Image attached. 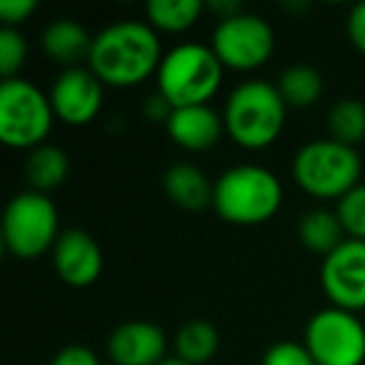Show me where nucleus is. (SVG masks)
Here are the masks:
<instances>
[{
	"label": "nucleus",
	"mask_w": 365,
	"mask_h": 365,
	"mask_svg": "<svg viewBox=\"0 0 365 365\" xmlns=\"http://www.w3.org/2000/svg\"><path fill=\"white\" fill-rule=\"evenodd\" d=\"M348 38H350V43H353L355 51H360L365 56V3H358V6L350 11Z\"/></svg>",
	"instance_id": "cd10ccee"
},
{
	"label": "nucleus",
	"mask_w": 365,
	"mask_h": 365,
	"mask_svg": "<svg viewBox=\"0 0 365 365\" xmlns=\"http://www.w3.org/2000/svg\"><path fill=\"white\" fill-rule=\"evenodd\" d=\"M335 215L343 225L345 238L365 240V182L355 185L335 203Z\"/></svg>",
	"instance_id": "5701e85b"
},
{
	"label": "nucleus",
	"mask_w": 365,
	"mask_h": 365,
	"mask_svg": "<svg viewBox=\"0 0 365 365\" xmlns=\"http://www.w3.org/2000/svg\"><path fill=\"white\" fill-rule=\"evenodd\" d=\"M68 175H71V160L63 148L46 143V145L31 150L26 160V178L31 182V190L48 195L51 190L61 188Z\"/></svg>",
	"instance_id": "a211bd4d"
},
{
	"label": "nucleus",
	"mask_w": 365,
	"mask_h": 365,
	"mask_svg": "<svg viewBox=\"0 0 365 365\" xmlns=\"http://www.w3.org/2000/svg\"><path fill=\"white\" fill-rule=\"evenodd\" d=\"M173 110H175V108H173L160 93H153V96L145 101V106H143V115H145L150 123H163V125L170 120Z\"/></svg>",
	"instance_id": "c85d7f7f"
},
{
	"label": "nucleus",
	"mask_w": 365,
	"mask_h": 365,
	"mask_svg": "<svg viewBox=\"0 0 365 365\" xmlns=\"http://www.w3.org/2000/svg\"><path fill=\"white\" fill-rule=\"evenodd\" d=\"M61 238L58 208L46 193L13 195L3 215V245L18 260H36L56 248Z\"/></svg>",
	"instance_id": "0eeeda50"
},
{
	"label": "nucleus",
	"mask_w": 365,
	"mask_h": 365,
	"mask_svg": "<svg viewBox=\"0 0 365 365\" xmlns=\"http://www.w3.org/2000/svg\"><path fill=\"white\" fill-rule=\"evenodd\" d=\"M53 113L51 96L26 78L0 83V140L13 150H36L51 135Z\"/></svg>",
	"instance_id": "423d86ee"
},
{
	"label": "nucleus",
	"mask_w": 365,
	"mask_h": 365,
	"mask_svg": "<svg viewBox=\"0 0 365 365\" xmlns=\"http://www.w3.org/2000/svg\"><path fill=\"white\" fill-rule=\"evenodd\" d=\"M283 205V185L278 175L263 165L240 163L220 173L213 188V210L230 225L268 223Z\"/></svg>",
	"instance_id": "f03ea898"
},
{
	"label": "nucleus",
	"mask_w": 365,
	"mask_h": 365,
	"mask_svg": "<svg viewBox=\"0 0 365 365\" xmlns=\"http://www.w3.org/2000/svg\"><path fill=\"white\" fill-rule=\"evenodd\" d=\"M158 31L140 21H118L93 36L88 68L108 88H135L163 63Z\"/></svg>",
	"instance_id": "f257e3e1"
},
{
	"label": "nucleus",
	"mask_w": 365,
	"mask_h": 365,
	"mask_svg": "<svg viewBox=\"0 0 365 365\" xmlns=\"http://www.w3.org/2000/svg\"><path fill=\"white\" fill-rule=\"evenodd\" d=\"M363 323H365V318H363Z\"/></svg>",
	"instance_id": "2f4dec72"
},
{
	"label": "nucleus",
	"mask_w": 365,
	"mask_h": 365,
	"mask_svg": "<svg viewBox=\"0 0 365 365\" xmlns=\"http://www.w3.org/2000/svg\"><path fill=\"white\" fill-rule=\"evenodd\" d=\"M298 238L308 250L318 255H330L340 243L345 240V230L340 225L335 210L315 208L300 218L298 223Z\"/></svg>",
	"instance_id": "6ab92c4d"
},
{
	"label": "nucleus",
	"mask_w": 365,
	"mask_h": 365,
	"mask_svg": "<svg viewBox=\"0 0 365 365\" xmlns=\"http://www.w3.org/2000/svg\"><path fill=\"white\" fill-rule=\"evenodd\" d=\"M275 86H278L285 106L298 108V110L313 108L323 96V76L313 66H303V63L285 68Z\"/></svg>",
	"instance_id": "aec40b11"
},
{
	"label": "nucleus",
	"mask_w": 365,
	"mask_h": 365,
	"mask_svg": "<svg viewBox=\"0 0 365 365\" xmlns=\"http://www.w3.org/2000/svg\"><path fill=\"white\" fill-rule=\"evenodd\" d=\"M290 173L295 185L310 198L338 203L345 193L360 185L363 160L355 148L343 145L333 138H323L298 148Z\"/></svg>",
	"instance_id": "39448f33"
},
{
	"label": "nucleus",
	"mask_w": 365,
	"mask_h": 365,
	"mask_svg": "<svg viewBox=\"0 0 365 365\" xmlns=\"http://www.w3.org/2000/svg\"><path fill=\"white\" fill-rule=\"evenodd\" d=\"M48 96H51L53 113L58 120L81 128L91 125L101 115L106 86L98 81V76L88 66H78L58 73Z\"/></svg>",
	"instance_id": "9b49d317"
},
{
	"label": "nucleus",
	"mask_w": 365,
	"mask_h": 365,
	"mask_svg": "<svg viewBox=\"0 0 365 365\" xmlns=\"http://www.w3.org/2000/svg\"><path fill=\"white\" fill-rule=\"evenodd\" d=\"M51 365H101V360L86 345H66L53 355Z\"/></svg>",
	"instance_id": "bb28decb"
},
{
	"label": "nucleus",
	"mask_w": 365,
	"mask_h": 365,
	"mask_svg": "<svg viewBox=\"0 0 365 365\" xmlns=\"http://www.w3.org/2000/svg\"><path fill=\"white\" fill-rule=\"evenodd\" d=\"M113 365H160L168 358V338L150 320H125L115 325L106 343Z\"/></svg>",
	"instance_id": "f8f14e48"
},
{
	"label": "nucleus",
	"mask_w": 365,
	"mask_h": 365,
	"mask_svg": "<svg viewBox=\"0 0 365 365\" xmlns=\"http://www.w3.org/2000/svg\"><path fill=\"white\" fill-rule=\"evenodd\" d=\"M53 253V268L71 288H91L103 273V250L91 233L68 228L61 233Z\"/></svg>",
	"instance_id": "ddd939ff"
},
{
	"label": "nucleus",
	"mask_w": 365,
	"mask_h": 365,
	"mask_svg": "<svg viewBox=\"0 0 365 365\" xmlns=\"http://www.w3.org/2000/svg\"><path fill=\"white\" fill-rule=\"evenodd\" d=\"M213 188L215 182L193 163H175L163 175V190L173 205L190 213L213 208Z\"/></svg>",
	"instance_id": "2eb2a0df"
},
{
	"label": "nucleus",
	"mask_w": 365,
	"mask_h": 365,
	"mask_svg": "<svg viewBox=\"0 0 365 365\" xmlns=\"http://www.w3.org/2000/svg\"><path fill=\"white\" fill-rule=\"evenodd\" d=\"M205 11L218 16L220 21H228V18L240 16V13H243V6H240L238 0H210V3H205Z\"/></svg>",
	"instance_id": "c756f323"
},
{
	"label": "nucleus",
	"mask_w": 365,
	"mask_h": 365,
	"mask_svg": "<svg viewBox=\"0 0 365 365\" xmlns=\"http://www.w3.org/2000/svg\"><path fill=\"white\" fill-rule=\"evenodd\" d=\"M175 358H180L188 365H208L220 350V333L210 320L193 318L185 320L175 330L173 338Z\"/></svg>",
	"instance_id": "f3484780"
},
{
	"label": "nucleus",
	"mask_w": 365,
	"mask_h": 365,
	"mask_svg": "<svg viewBox=\"0 0 365 365\" xmlns=\"http://www.w3.org/2000/svg\"><path fill=\"white\" fill-rule=\"evenodd\" d=\"M38 11L36 0H3L0 3V18H3V28H18ZM21 31V28H18Z\"/></svg>",
	"instance_id": "a878e982"
},
{
	"label": "nucleus",
	"mask_w": 365,
	"mask_h": 365,
	"mask_svg": "<svg viewBox=\"0 0 365 365\" xmlns=\"http://www.w3.org/2000/svg\"><path fill=\"white\" fill-rule=\"evenodd\" d=\"M328 133L333 140L355 148L365 140V106L355 98L333 103L328 113Z\"/></svg>",
	"instance_id": "4be33fe9"
},
{
	"label": "nucleus",
	"mask_w": 365,
	"mask_h": 365,
	"mask_svg": "<svg viewBox=\"0 0 365 365\" xmlns=\"http://www.w3.org/2000/svg\"><path fill=\"white\" fill-rule=\"evenodd\" d=\"M43 53L51 58L53 63L66 68H78L81 61L91 58L93 36L81 26V23L71 21V18H61L53 21L51 26L43 31L41 38Z\"/></svg>",
	"instance_id": "dca6fc26"
},
{
	"label": "nucleus",
	"mask_w": 365,
	"mask_h": 365,
	"mask_svg": "<svg viewBox=\"0 0 365 365\" xmlns=\"http://www.w3.org/2000/svg\"><path fill=\"white\" fill-rule=\"evenodd\" d=\"M168 138L178 148L188 153H205L218 145L225 135L223 115L215 113L210 106H188L175 108L170 120L165 123Z\"/></svg>",
	"instance_id": "4468645a"
},
{
	"label": "nucleus",
	"mask_w": 365,
	"mask_h": 365,
	"mask_svg": "<svg viewBox=\"0 0 365 365\" xmlns=\"http://www.w3.org/2000/svg\"><path fill=\"white\" fill-rule=\"evenodd\" d=\"M320 285L335 308L365 313V240L345 238L320 263Z\"/></svg>",
	"instance_id": "9d476101"
},
{
	"label": "nucleus",
	"mask_w": 365,
	"mask_h": 365,
	"mask_svg": "<svg viewBox=\"0 0 365 365\" xmlns=\"http://www.w3.org/2000/svg\"><path fill=\"white\" fill-rule=\"evenodd\" d=\"M200 0H150L145 6L148 26L160 33H185L203 16Z\"/></svg>",
	"instance_id": "412c9836"
},
{
	"label": "nucleus",
	"mask_w": 365,
	"mask_h": 365,
	"mask_svg": "<svg viewBox=\"0 0 365 365\" xmlns=\"http://www.w3.org/2000/svg\"><path fill=\"white\" fill-rule=\"evenodd\" d=\"M288 106L278 86L268 81H245L233 88L223 108L225 135L245 150H265L280 138Z\"/></svg>",
	"instance_id": "7ed1b4c3"
},
{
	"label": "nucleus",
	"mask_w": 365,
	"mask_h": 365,
	"mask_svg": "<svg viewBox=\"0 0 365 365\" xmlns=\"http://www.w3.org/2000/svg\"><path fill=\"white\" fill-rule=\"evenodd\" d=\"M210 48L223 68L250 73L270 61L275 51V33L268 21L243 11L235 18L218 21V26L213 28Z\"/></svg>",
	"instance_id": "1a4fd4ad"
},
{
	"label": "nucleus",
	"mask_w": 365,
	"mask_h": 365,
	"mask_svg": "<svg viewBox=\"0 0 365 365\" xmlns=\"http://www.w3.org/2000/svg\"><path fill=\"white\" fill-rule=\"evenodd\" d=\"M160 365H188V363H182L180 358H175V355H170V358H165Z\"/></svg>",
	"instance_id": "7c9ffc66"
},
{
	"label": "nucleus",
	"mask_w": 365,
	"mask_h": 365,
	"mask_svg": "<svg viewBox=\"0 0 365 365\" xmlns=\"http://www.w3.org/2000/svg\"><path fill=\"white\" fill-rule=\"evenodd\" d=\"M28 61V41L18 28H0V76L3 81L18 78Z\"/></svg>",
	"instance_id": "b1692460"
},
{
	"label": "nucleus",
	"mask_w": 365,
	"mask_h": 365,
	"mask_svg": "<svg viewBox=\"0 0 365 365\" xmlns=\"http://www.w3.org/2000/svg\"><path fill=\"white\" fill-rule=\"evenodd\" d=\"M303 345L318 365H365V323L343 308H320L305 325Z\"/></svg>",
	"instance_id": "6e6552de"
},
{
	"label": "nucleus",
	"mask_w": 365,
	"mask_h": 365,
	"mask_svg": "<svg viewBox=\"0 0 365 365\" xmlns=\"http://www.w3.org/2000/svg\"><path fill=\"white\" fill-rule=\"evenodd\" d=\"M260 365H318L303 343L295 340H278L265 350Z\"/></svg>",
	"instance_id": "393cba45"
},
{
	"label": "nucleus",
	"mask_w": 365,
	"mask_h": 365,
	"mask_svg": "<svg viewBox=\"0 0 365 365\" xmlns=\"http://www.w3.org/2000/svg\"><path fill=\"white\" fill-rule=\"evenodd\" d=\"M223 63L210 46L180 43L163 56L158 68V93L173 108L208 106L223 86Z\"/></svg>",
	"instance_id": "20e7f679"
}]
</instances>
